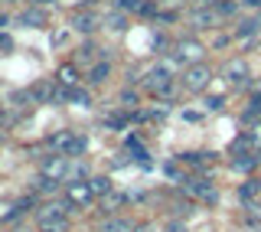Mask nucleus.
<instances>
[{
	"mask_svg": "<svg viewBox=\"0 0 261 232\" xmlns=\"http://www.w3.org/2000/svg\"><path fill=\"white\" fill-rule=\"evenodd\" d=\"M134 232H153V229H150V226H137Z\"/></svg>",
	"mask_w": 261,
	"mask_h": 232,
	"instance_id": "c756f323",
	"label": "nucleus"
},
{
	"mask_svg": "<svg viewBox=\"0 0 261 232\" xmlns=\"http://www.w3.org/2000/svg\"><path fill=\"white\" fill-rule=\"evenodd\" d=\"M101 27L105 30H111V33H121L127 27V13L124 10H111V13H105L101 16Z\"/></svg>",
	"mask_w": 261,
	"mask_h": 232,
	"instance_id": "ddd939ff",
	"label": "nucleus"
},
{
	"mask_svg": "<svg viewBox=\"0 0 261 232\" xmlns=\"http://www.w3.org/2000/svg\"><path fill=\"white\" fill-rule=\"evenodd\" d=\"M65 200H69V206H88L95 200V190L88 180H72L69 187H65Z\"/></svg>",
	"mask_w": 261,
	"mask_h": 232,
	"instance_id": "423d86ee",
	"label": "nucleus"
},
{
	"mask_svg": "<svg viewBox=\"0 0 261 232\" xmlns=\"http://www.w3.org/2000/svg\"><path fill=\"white\" fill-rule=\"evenodd\" d=\"M65 210H69V206H62V203H49V206H43V210L36 213L39 232H65V229H69Z\"/></svg>",
	"mask_w": 261,
	"mask_h": 232,
	"instance_id": "f257e3e1",
	"label": "nucleus"
},
{
	"mask_svg": "<svg viewBox=\"0 0 261 232\" xmlns=\"http://www.w3.org/2000/svg\"><path fill=\"white\" fill-rule=\"evenodd\" d=\"M56 82H59L62 88H79V69L75 65H62V69L56 72Z\"/></svg>",
	"mask_w": 261,
	"mask_h": 232,
	"instance_id": "4468645a",
	"label": "nucleus"
},
{
	"mask_svg": "<svg viewBox=\"0 0 261 232\" xmlns=\"http://www.w3.org/2000/svg\"><path fill=\"white\" fill-rule=\"evenodd\" d=\"M144 85H147L150 95H170L173 92V72H170L167 65H153V69L147 72Z\"/></svg>",
	"mask_w": 261,
	"mask_h": 232,
	"instance_id": "7ed1b4c3",
	"label": "nucleus"
},
{
	"mask_svg": "<svg viewBox=\"0 0 261 232\" xmlns=\"http://www.w3.org/2000/svg\"><path fill=\"white\" fill-rule=\"evenodd\" d=\"M258 164H261V151L245 154V157H232V167H235V170H242V173H248L251 167H258Z\"/></svg>",
	"mask_w": 261,
	"mask_h": 232,
	"instance_id": "dca6fc26",
	"label": "nucleus"
},
{
	"mask_svg": "<svg viewBox=\"0 0 261 232\" xmlns=\"http://www.w3.org/2000/svg\"><path fill=\"white\" fill-rule=\"evenodd\" d=\"M88 183H92L95 196H108V193H111V180H108V177H92Z\"/></svg>",
	"mask_w": 261,
	"mask_h": 232,
	"instance_id": "aec40b11",
	"label": "nucleus"
},
{
	"mask_svg": "<svg viewBox=\"0 0 261 232\" xmlns=\"http://www.w3.org/2000/svg\"><path fill=\"white\" fill-rule=\"evenodd\" d=\"M108 76H111V65H108V62H95L92 72H88V85H101Z\"/></svg>",
	"mask_w": 261,
	"mask_h": 232,
	"instance_id": "f3484780",
	"label": "nucleus"
},
{
	"mask_svg": "<svg viewBox=\"0 0 261 232\" xmlns=\"http://www.w3.org/2000/svg\"><path fill=\"white\" fill-rule=\"evenodd\" d=\"M95 53H98V49H95V43H85V46H82L79 53H75V62H79V65H88V62L95 59Z\"/></svg>",
	"mask_w": 261,
	"mask_h": 232,
	"instance_id": "412c9836",
	"label": "nucleus"
},
{
	"mask_svg": "<svg viewBox=\"0 0 261 232\" xmlns=\"http://www.w3.org/2000/svg\"><path fill=\"white\" fill-rule=\"evenodd\" d=\"M258 33H261V20H258V16L242 20L239 27H235V36H239V39H251V36H258Z\"/></svg>",
	"mask_w": 261,
	"mask_h": 232,
	"instance_id": "2eb2a0df",
	"label": "nucleus"
},
{
	"mask_svg": "<svg viewBox=\"0 0 261 232\" xmlns=\"http://www.w3.org/2000/svg\"><path fill=\"white\" fill-rule=\"evenodd\" d=\"M212 7H216L219 16H235V10H239V4H235V0H219V4H212Z\"/></svg>",
	"mask_w": 261,
	"mask_h": 232,
	"instance_id": "4be33fe9",
	"label": "nucleus"
},
{
	"mask_svg": "<svg viewBox=\"0 0 261 232\" xmlns=\"http://www.w3.org/2000/svg\"><path fill=\"white\" fill-rule=\"evenodd\" d=\"M98 27H101V16H95V13H79L75 20H72V30L82 33V36H92Z\"/></svg>",
	"mask_w": 261,
	"mask_h": 232,
	"instance_id": "9b49d317",
	"label": "nucleus"
},
{
	"mask_svg": "<svg viewBox=\"0 0 261 232\" xmlns=\"http://www.w3.org/2000/svg\"><path fill=\"white\" fill-rule=\"evenodd\" d=\"M121 105L124 108H137V92H121Z\"/></svg>",
	"mask_w": 261,
	"mask_h": 232,
	"instance_id": "a878e982",
	"label": "nucleus"
},
{
	"mask_svg": "<svg viewBox=\"0 0 261 232\" xmlns=\"http://www.w3.org/2000/svg\"><path fill=\"white\" fill-rule=\"evenodd\" d=\"M186 164H193V167H209L212 164V154H183Z\"/></svg>",
	"mask_w": 261,
	"mask_h": 232,
	"instance_id": "5701e85b",
	"label": "nucleus"
},
{
	"mask_svg": "<svg viewBox=\"0 0 261 232\" xmlns=\"http://www.w3.org/2000/svg\"><path fill=\"white\" fill-rule=\"evenodd\" d=\"M190 23H193L196 30H212V27L219 23V13H216V7H206V4H202V7H196V10H193V16H190Z\"/></svg>",
	"mask_w": 261,
	"mask_h": 232,
	"instance_id": "1a4fd4ad",
	"label": "nucleus"
},
{
	"mask_svg": "<svg viewBox=\"0 0 261 232\" xmlns=\"http://www.w3.org/2000/svg\"><path fill=\"white\" fill-rule=\"evenodd\" d=\"M69 173H72V167H69V157L65 154H56L43 164V177H49V180H65Z\"/></svg>",
	"mask_w": 261,
	"mask_h": 232,
	"instance_id": "6e6552de",
	"label": "nucleus"
},
{
	"mask_svg": "<svg viewBox=\"0 0 261 232\" xmlns=\"http://www.w3.org/2000/svg\"><path fill=\"white\" fill-rule=\"evenodd\" d=\"M167 232H190V229H186L183 222H170V226H167Z\"/></svg>",
	"mask_w": 261,
	"mask_h": 232,
	"instance_id": "c85d7f7f",
	"label": "nucleus"
},
{
	"mask_svg": "<svg viewBox=\"0 0 261 232\" xmlns=\"http://www.w3.org/2000/svg\"><path fill=\"white\" fill-rule=\"evenodd\" d=\"M0 27H7V16L4 13H0Z\"/></svg>",
	"mask_w": 261,
	"mask_h": 232,
	"instance_id": "7c9ffc66",
	"label": "nucleus"
},
{
	"mask_svg": "<svg viewBox=\"0 0 261 232\" xmlns=\"http://www.w3.org/2000/svg\"><path fill=\"white\" fill-rule=\"evenodd\" d=\"M20 23L23 27H46L49 16H46V10H39V7H27V10L20 13Z\"/></svg>",
	"mask_w": 261,
	"mask_h": 232,
	"instance_id": "f8f14e48",
	"label": "nucleus"
},
{
	"mask_svg": "<svg viewBox=\"0 0 261 232\" xmlns=\"http://www.w3.org/2000/svg\"><path fill=\"white\" fill-rule=\"evenodd\" d=\"M245 134H248V141L261 151V121H255V124H251V131H245Z\"/></svg>",
	"mask_w": 261,
	"mask_h": 232,
	"instance_id": "b1692460",
	"label": "nucleus"
},
{
	"mask_svg": "<svg viewBox=\"0 0 261 232\" xmlns=\"http://www.w3.org/2000/svg\"><path fill=\"white\" fill-rule=\"evenodd\" d=\"M0 111H4V105H0Z\"/></svg>",
	"mask_w": 261,
	"mask_h": 232,
	"instance_id": "2f4dec72",
	"label": "nucleus"
},
{
	"mask_svg": "<svg viewBox=\"0 0 261 232\" xmlns=\"http://www.w3.org/2000/svg\"><path fill=\"white\" fill-rule=\"evenodd\" d=\"M222 79L228 82V85H235V88H248L251 85V76H248V65H245L242 59H228L222 65Z\"/></svg>",
	"mask_w": 261,
	"mask_h": 232,
	"instance_id": "39448f33",
	"label": "nucleus"
},
{
	"mask_svg": "<svg viewBox=\"0 0 261 232\" xmlns=\"http://www.w3.org/2000/svg\"><path fill=\"white\" fill-rule=\"evenodd\" d=\"M183 190H186L190 196H196V200H202V203H216V200H219L216 187H212L206 177H193V180H183Z\"/></svg>",
	"mask_w": 261,
	"mask_h": 232,
	"instance_id": "0eeeda50",
	"label": "nucleus"
},
{
	"mask_svg": "<svg viewBox=\"0 0 261 232\" xmlns=\"http://www.w3.org/2000/svg\"><path fill=\"white\" fill-rule=\"evenodd\" d=\"M69 102L75 105V108H88V105H92V95H88L85 88H72V92H69Z\"/></svg>",
	"mask_w": 261,
	"mask_h": 232,
	"instance_id": "6ab92c4d",
	"label": "nucleus"
},
{
	"mask_svg": "<svg viewBox=\"0 0 261 232\" xmlns=\"http://www.w3.org/2000/svg\"><path fill=\"white\" fill-rule=\"evenodd\" d=\"M101 232H134V226H130L127 219H105Z\"/></svg>",
	"mask_w": 261,
	"mask_h": 232,
	"instance_id": "a211bd4d",
	"label": "nucleus"
},
{
	"mask_svg": "<svg viewBox=\"0 0 261 232\" xmlns=\"http://www.w3.org/2000/svg\"><path fill=\"white\" fill-rule=\"evenodd\" d=\"M75 141H79V134H75V131H56V134L49 137V147H53L56 154H65V157H72V147H75Z\"/></svg>",
	"mask_w": 261,
	"mask_h": 232,
	"instance_id": "9d476101",
	"label": "nucleus"
},
{
	"mask_svg": "<svg viewBox=\"0 0 261 232\" xmlns=\"http://www.w3.org/2000/svg\"><path fill=\"white\" fill-rule=\"evenodd\" d=\"M212 82V69L206 62H196V65H186L183 69V88L186 92H202V88H209Z\"/></svg>",
	"mask_w": 261,
	"mask_h": 232,
	"instance_id": "f03ea898",
	"label": "nucleus"
},
{
	"mask_svg": "<svg viewBox=\"0 0 261 232\" xmlns=\"http://www.w3.org/2000/svg\"><path fill=\"white\" fill-rule=\"evenodd\" d=\"M255 193H258V183H255V180H248V183L242 187V196H245V200H251Z\"/></svg>",
	"mask_w": 261,
	"mask_h": 232,
	"instance_id": "bb28decb",
	"label": "nucleus"
},
{
	"mask_svg": "<svg viewBox=\"0 0 261 232\" xmlns=\"http://www.w3.org/2000/svg\"><path fill=\"white\" fill-rule=\"evenodd\" d=\"M222 98H219V95H212V98H206V102H202V108H206V111H222Z\"/></svg>",
	"mask_w": 261,
	"mask_h": 232,
	"instance_id": "393cba45",
	"label": "nucleus"
},
{
	"mask_svg": "<svg viewBox=\"0 0 261 232\" xmlns=\"http://www.w3.org/2000/svg\"><path fill=\"white\" fill-rule=\"evenodd\" d=\"M173 53H176L186 65H196V62H206V53H209V49L202 46L199 39L183 36V39H176V43H173Z\"/></svg>",
	"mask_w": 261,
	"mask_h": 232,
	"instance_id": "20e7f679",
	"label": "nucleus"
},
{
	"mask_svg": "<svg viewBox=\"0 0 261 232\" xmlns=\"http://www.w3.org/2000/svg\"><path fill=\"white\" fill-rule=\"evenodd\" d=\"M0 49H4V53H10V49H13V39L7 36V33H0Z\"/></svg>",
	"mask_w": 261,
	"mask_h": 232,
	"instance_id": "cd10ccee",
	"label": "nucleus"
}]
</instances>
